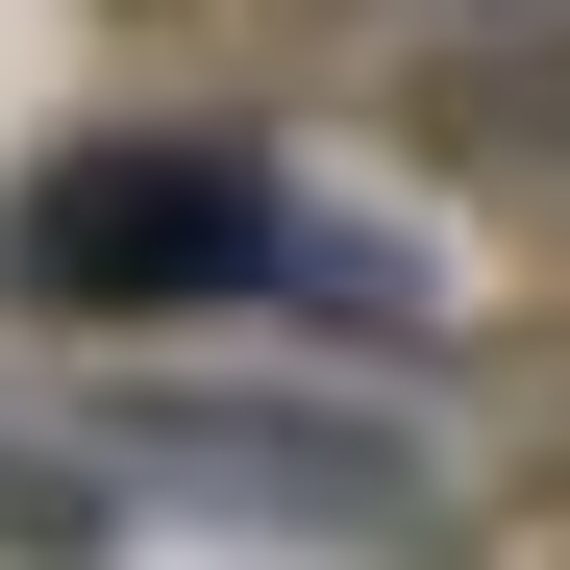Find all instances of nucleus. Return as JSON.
Here are the masks:
<instances>
[{
    "mask_svg": "<svg viewBox=\"0 0 570 570\" xmlns=\"http://www.w3.org/2000/svg\"><path fill=\"white\" fill-rule=\"evenodd\" d=\"M273 248H298V174L273 149H224V125H75L0 199V298H50V323H224V298H273Z\"/></svg>",
    "mask_w": 570,
    "mask_h": 570,
    "instance_id": "obj_1",
    "label": "nucleus"
},
{
    "mask_svg": "<svg viewBox=\"0 0 570 570\" xmlns=\"http://www.w3.org/2000/svg\"><path fill=\"white\" fill-rule=\"evenodd\" d=\"M125 471L174 521H273V546H422V471L397 446H347V422H298V397H174V422H125Z\"/></svg>",
    "mask_w": 570,
    "mask_h": 570,
    "instance_id": "obj_2",
    "label": "nucleus"
}]
</instances>
